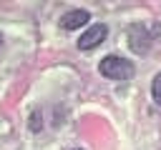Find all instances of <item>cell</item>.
Instances as JSON below:
<instances>
[{
    "instance_id": "cell-1",
    "label": "cell",
    "mask_w": 161,
    "mask_h": 150,
    "mask_svg": "<svg viewBox=\"0 0 161 150\" xmlns=\"http://www.w3.org/2000/svg\"><path fill=\"white\" fill-rule=\"evenodd\" d=\"M98 70H101V75L108 78V80H131V75H133L131 60H123V58H118V55H106V58L101 60Z\"/></svg>"
},
{
    "instance_id": "cell-2",
    "label": "cell",
    "mask_w": 161,
    "mask_h": 150,
    "mask_svg": "<svg viewBox=\"0 0 161 150\" xmlns=\"http://www.w3.org/2000/svg\"><path fill=\"white\" fill-rule=\"evenodd\" d=\"M106 35H108V28H106L103 22H96V25H91V28L80 35L78 48H80V50H93L96 45H101V42L106 40Z\"/></svg>"
},
{
    "instance_id": "cell-3",
    "label": "cell",
    "mask_w": 161,
    "mask_h": 150,
    "mask_svg": "<svg viewBox=\"0 0 161 150\" xmlns=\"http://www.w3.org/2000/svg\"><path fill=\"white\" fill-rule=\"evenodd\" d=\"M128 45H131V50L138 52V55L148 52V48H151V35H148V30H146L143 25H131V28H128Z\"/></svg>"
},
{
    "instance_id": "cell-4",
    "label": "cell",
    "mask_w": 161,
    "mask_h": 150,
    "mask_svg": "<svg viewBox=\"0 0 161 150\" xmlns=\"http://www.w3.org/2000/svg\"><path fill=\"white\" fill-rule=\"evenodd\" d=\"M88 20H91V12H88V10H68V12L60 18V25H63L65 30H78V28H83Z\"/></svg>"
},
{
    "instance_id": "cell-5",
    "label": "cell",
    "mask_w": 161,
    "mask_h": 150,
    "mask_svg": "<svg viewBox=\"0 0 161 150\" xmlns=\"http://www.w3.org/2000/svg\"><path fill=\"white\" fill-rule=\"evenodd\" d=\"M151 95H153V100L161 105V72L153 78V82H151Z\"/></svg>"
},
{
    "instance_id": "cell-6",
    "label": "cell",
    "mask_w": 161,
    "mask_h": 150,
    "mask_svg": "<svg viewBox=\"0 0 161 150\" xmlns=\"http://www.w3.org/2000/svg\"><path fill=\"white\" fill-rule=\"evenodd\" d=\"M40 128H43V118H40V112H38V110H33V112H30V130H33V132H38Z\"/></svg>"
},
{
    "instance_id": "cell-7",
    "label": "cell",
    "mask_w": 161,
    "mask_h": 150,
    "mask_svg": "<svg viewBox=\"0 0 161 150\" xmlns=\"http://www.w3.org/2000/svg\"><path fill=\"white\" fill-rule=\"evenodd\" d=\"M0 42H3V35H0Z\"/></svg>"
}]
</instances>
